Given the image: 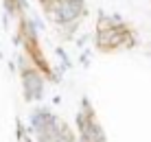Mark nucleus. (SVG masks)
I'll use <instances>...</instances> for the list:
<instances>
[{
	"instance_id": "obj_3",
	"label": "nucleus",
	"mask_w": 151,
	"mask_h": 142,
	"mask_svg": "<svg viewBox=\"0 0 151 142\" xmlns=\"http://www.w3.org/2000/svg\"><path fill=\"white\" fill-rule=\"evenodd\" d=\"M0 57H2V52H0Z\"/></svg>"
},
{
	"instance_id": "obj_1",
	"label": "nucleus",
	"mask_w": 151,
	"mask_h": 142,
	"mask_svg": "<svg viewBox=\"0 0 151 142\" xmlns=\"http://www.w3.org/2000/svg\"><path fill=\"white\" fill-rule=\"evenodd\" d=\"M18 68H20V79H22V92L24 98L29 103H35L44 94V77L37 68L33 66V61L29 59V55L18 57Z\"/></svg>"
},
{
	"instance_id": "obj_2",
	"label": "nucleus",
	"mask_w": 151,
	"mask_h": 142,
	"mask_svg": "<svg viewBox=\"0 0 151 142\" xmlns=\"http://www.w3.org/2000/svg\"><path fill=\"white\" fill-rule=\"evenodd\" d=\"M40 2H42V4H44V2H48V0H40Z\"/></svg>"
}]
</instances>
